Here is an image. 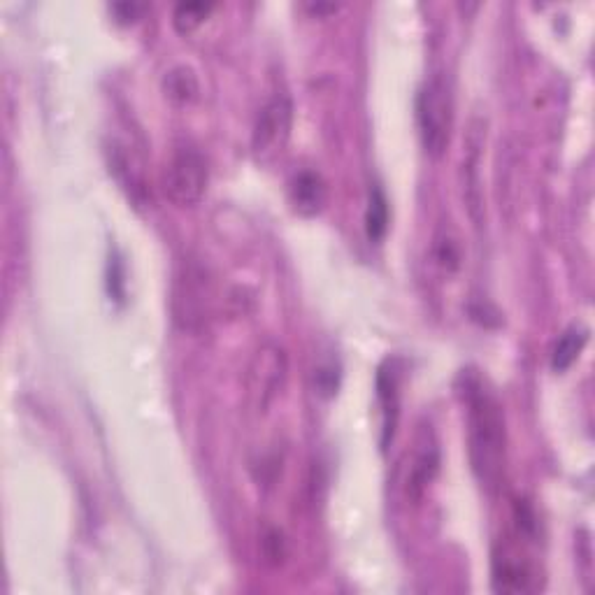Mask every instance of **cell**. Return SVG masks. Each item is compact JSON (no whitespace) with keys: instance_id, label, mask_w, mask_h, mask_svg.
<instances>
[{"instance_id":"11","label":"cell","mask_w":595,"mask_h":595,"mask_svg":"<svg viewBox=\"0 0 595 595\" xmlns=\"http://www.w3.org/2000/svg\"><path fill=\"white\" fill-rule=\"evenodd\" d=\"M163 91L166 96L177 105H189L198 98L200 84L198 77L189 66H175L170 68L166 77H163Z\"/></svg>"},{"instance_id":"16","label":"cell","mask_w":595,"mask_h":595,"mask_svg":"<svg viewBox=\"0 0 595 595\" xmlns=\"http://www.w3.org/2000/svg\"><path fill=\"white\" fill-rule=\"evenodd\" d=\"M145 10V5H138V3H121V5H114V12H126L124 14V21L126 19H135V14Z\"/></svg>"},{"instance_id":"15","label":"cell","mask_w":595,"mask_h":595,"mask_svg":"<svg viewBox=\"0 0 595 595\" xmlns=\"http://www.w3.org/2000/svg\"><path fill=\"white\" fill-rule=\"evenodd\" d=\"M317 386L321 393L326 396H333L335 389H338V375H333V368H319L317 370Z\"/></svg>"},{"instance_id":"13","label":"cell","mask_w":595,"mask_h":595,"mask_svg":"<svg viewBox=\"0 0 595 595\" xmlns=\"http://www.w3.org/2000/svg\"><path fill=\"white\" fill-rule=\"evenodd\" d=\"M430 256H433V263L440 268L442 272H456L461 268V245H458V238L454 233L449 231V228H440V231L435 233L433 238V247H430Z\"/></svg>"},{"instance_id":"5","label":"cell","mask_w":595,"mask_h":595,"mask_svg":"<svg viewBox=\"0 0 595 595\" xmlns=\"http://www.w3.org/2000/svg\"><path fill=\"white\" fill-rule=\"evenodd\" d=\"M210 277L203 265L184 263L177 272L175 289H172V312L175 321L186 331H198L210 317Z\"/></svg>"},{"instance_id":"8","label":"cell","mask_w":595,"mask_h":595,"mask_svg":"<svg viewBox=\"0 0 595 595\" xmlns=\"http://www.w3.org/2000/svg\"><path fill=\"white\" fill-rule=\"evenodd\" d=\"M377 398L379 405H382V449L389 447L393 440V433H396L398 424V405H400V393H398V370L391 361H386L377 372Z\"/></svg>"},{"instance_id":"6","label":"cell","mask_w":595,"mask_h":595,"mask_svg":"<svg viewBox=\"0 0 595 595\" xmlns=\"http://www.w3.org/2000/svg\"><path fill=\"white\" fill-rule=\"evenodd\" d=\"M286 379V356L277 344H263L256 351L252 368H249V400L258 412L268 407Z\"/></svg>"},{"instance_id":"9","label":"cell","mask_w":595,"mask_h":595,"mask_svg":"<svg viewBox=\"0 0 595 595\" xmlns=\"http://www.w3.org/2000/svg\"><path fill=\"white\" fill-rule=\"evenodd\" d=\"M437 465H440V456H437L435 444H424V449H419V454L414 456L410 465V472H407L405 482V493L410 500H421L424 491L433 482L437 475Z\"/></svg>"},{"instance_id":"10","label":"cell","mask_w":595,"mask_h":595,"mask_svg":"<svg viewBox=\"0 0 595 595\" xmlns=\"http://www.w3.org/2000/svg\"><path fill=\"white\" fill-rule=\"evenodd\" d=\"M586 342H589V328H584L582 324H575L568 331H563L558 335L554 351H551V368L556 372L568 370L577 361L579 354H582Z\"/></svg>"},{"instance_id":"14","label":"cell","mask_w":595,"mask_h":595,"mask_svg":"<svg viewBox=\"0 0 595 595\" xmlns=\"http://www.w3.org/2000/svg\"><path fill=\"white\" fill-rule=\"evenodd\" d=\"M212 12V3H203V0H184L172 12V21H175L177 31L191 33L193 28L203 24L207 14Z\"/></svg>"},{"instance_id":"7","label":"cell","mask_w":595,"mask_h":595,"mask_svg":"<svg viewBox=\"0 0 595 595\" xmlns=\"http://www.w3.org/2000/svg\"><path fill=\"white\" fill-rule=\"evenodd\" d=\"M289 198L293 210L303 217H314L324 210L326 200H328V189L324 177L319 175L317 170L305 168L293 175L291 184H289Z\"/></svg>"},{"instance_id":"2","label":"cell","mask_w":595,"mask_h":595,"mask_svg":"<svg viewBox=\"0 0 595 595\" xmlns=\"http://www.w3.org/2000/svg\"><path fill=\"white\" fill-rule=\"evenodd\" d=\"M417 121L426 154L440 159L447 152L454 128V93L444 75H430L419 89Z\"/></svg>"},{"instance_id":"1","label":"cell","mask_w":595,"mask_h":595,"mask_svg":"<svg viewBox=\"0 0 595 595\" xmlns=\"http://www.w3.org/2000/svg\"><path fill=\"white\" fill-rule=\"evenodd\" d=\"M461 396L468 426V456L472 475L482 489L496 493L503 484L507 463L505 410L496 391L477 372L463 375Z\"/></svg>"},{"instance_id":"12","label":"cell","mask_w":595,"mask_h":595,"mask_svg":"<svg viewBox=\"0 0 595 595\" xmlns=\"http://www.w3.org/2000/svg\"><path fill=\"white\" fill-rule=\"evenodd\" d=\"M365 231H368L370 242H379L389 231V200L379 184L370 189L368 210H365Z\"/></svg>"},{"instance_id":"17","label":"cell","mask_w":595,"mask_h":595,"mask_svg":"<svg viewBox=\"0 0 595 595\" xmlns=\"http://www.w3.org/2000/svg\"><path fill=\"white\" fill-rule=\"evenodd\" d=\"M335 7H338V5H319L317 3V5H307V10H312V12H333Z\"/></svg>"},{"instance_id":"3","label":"cell","mask_w":595,"mask_h":595,"mask_svg":"<svg viewBox=\"0 0 595 595\" xmlns=\"http://www.w3.org/2000/svg\"><path fill=\"white\" fill-rule=\"evenodd\" d=\"M207 179H210V170H207L203 152L191 142L175 145L163 170V191L170 203L179 207L200 203L207 191Z\"/></svg>"},{"instance_id":"4","label":"cell","mask_w":595,"mask_h":595,"mask_svg":"<svg viewBox=\"0 0 595 595\" xmlns=\"http://www.w3.org/2000/svg\"><path fill=\"white\" fill-rule=\"evenodd\" d=\"M293 103L286 93H272L256 114L252 128V149L256 161L272 163L284 152L291 138Z\"/></svg>"}]
</instances>
